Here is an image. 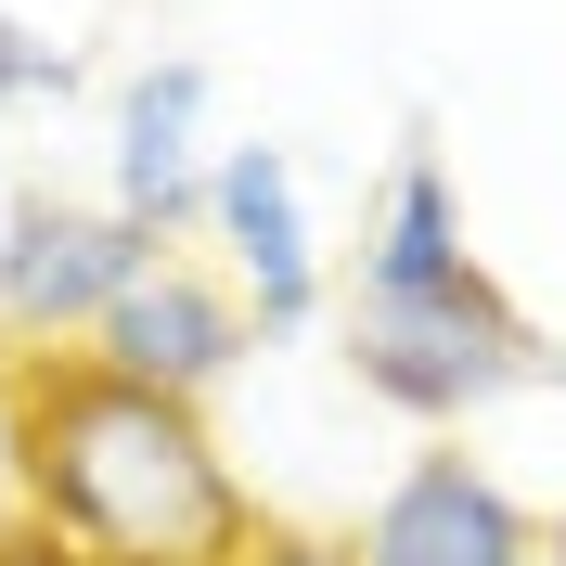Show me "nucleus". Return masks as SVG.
Wrapping results in <instances>:
<instances>
[{
  "mask_svg": "<svg viewBox=\"0 0 566 566\" xmlns=\"http://www.w3.org/2000/svg\"><path fill=\"white\" fill-rule=\"evenodd\" d=\"M13 374H27V515L77 566H258L271 515L193 399L116 387L77 348Z\"/></svg>",
  "mask_w": 566,
  "mask_h": 566,
  "instance_id": "f257e3e1",
  "label": "nucleus"
},
{
  "mask_svg": "<svg viewBox=\"0 0 566 566\" xmlns=\"http://www.w3.org/2000/svg\"><path fill=\"white\" fill-rule=\"evenodd\" d=\"M348 374H360V399H387L412 424H476L490 399L541 387L554 348L476 271V283H438V296H348Z\"/></svg>",
  "mask_w": 566,
  "mask_h": 566,
  "instance_id": "f03ea898",
  "label": "nucleus"
},
{
  "mask_svg": "<svg viewBox=\"0 0 566 566\" xmlns=\"http://www.w3.org/2000/svg\"><path fill=\"white\" fill-rule=\"evenodd\" d=\"M155 232H129L116 207H77V193H13L0 207V335L13 360H65L91 348V322L155 271Z\"/></svg>",
  "mask_w": 566,
  "mask_h": 566,
  "instance_id": "7ed1b4c3",
  "label": "nucleus"
},
{
  "mask_svg": "<svg viewBox=\"0 0 566 566\" xmlns=\"http://www.w3.org/2000/svg\"><path fill=\"white\" fill-rule=\"evenodd\" d=\"M245 348H258V322H245V296L207 271V258H155V271L116 296L104 322H91V374H116V387H155V399H193L207 412L232 374H245Z\"/></svg>",
  "mask_w": 566,
  "mask_h": 566,
  "instance_id": "20e7f679",
  "label": "nucleus"
},
{
  "mask_svg": "<svg viewBox=\"0 0 566 566\" xmlns=\"http://www.w3.org/2000/svg\"><path fill=\"white\" fill-rule=\"evenodd\" d=\"M207 245H219V283L245 296L258 335H310L322 322V232H310V193H296V155L283 142H219Z\"/></svg>",
  "mask_w": 566,
  "mask_h": 566,
  "instance_id": "39448f33",
  "label": "nucleus"
},
{
  "mask_svg": "<svg viewBox=\"0 0 566 566\" xmlns=\"http://www.w3.org/2000/svg\"><path fill=\"white\" fill-rule=\"evenodd\" d=\"M348 554L360 566H554L541 554V515L476 451H412L374 490V515L348 528Z\"/></svg>",
  "mask_w": 566,
  "mask_h": 566,
  "instance_id": "423d86ee",
  "label": "nucleus"
},
{
  "mask_svg": "<svg viewBox=\"0 0 566 566\" xmlns=\"http://www.w3.org/2000/svg\"><path fill=\"white\" fill-rule=\"evenodd\" d=\"M116 193L104 207L129 219V232H155V245H180V232H207V65H142L129 91H116V142H104Z\"/></svg>",
  "mask_w": 566,
  "mask_h": 566,
  "instance_id": "0eeeda50",
  "label": "nucleus"
},
{
  "mask_svg": "<svg viewBox=\"0 0 566 566\" xmlns=\"http://www.w3.org/2000/svg\"><path fill=\"white\" fill-rule=\"evenodd\" d=\"M438 283H476V245H463V193H451V168H438V142H412V155L374 180L348 296H438Z\"/></svg>",
  "mask_w": 566,
  "mask_h": 566,
  "instance_id": "6e6552de",
  "label": "nucleus"
},
{
  "mask_svg": "<svg viewBox=\"0 0 566 566\" xmlns=\"http://www.w3.org/2000/svg\"><path fill=\"white\" fill-rule=\"evenodd\" d=\"M65 77H77V52H65V39H39L27 13H0V116L65 104Z\"/></svg>",
  "mask_w": 566,
  "mask_h": 566,
  "instance_id": "1a4fd4ad",
  "label": "nucleus"
},
{
  "mask_svg": "<svg viewBox=\"0 0 566 566\" xmlns=\"http://www.w3.org/2000/svg\"><path fill=\"white\" fill-rule=\"evenodd\" d=\"M27 528H39L27 515V374L0 360V554H13Z\"/></svg>",
  "mask_w": 566,
  "mask_h": 566,
  "instance_id": "9d476101",
  "label": "nucleus"
},
{
  "mask_svg": "<svg viewBox=\"0 0 566 566\" xmlns=\"http://www.w3.org/2000/svg\"><path fill=\"white\" fill-rule=\"evenodd\" d=\"M258 566H360V554H348L335 528H271V541H258Z\"/></svg>",
  "mask_w": 566,
  "mask_h": 566,
  "instance_id": "9b49d317",
  "label": "nucleus"
},
{
  "mask_svg": "<svg viewBox=\"0 0 566 566\" xmlns=\"http://www.w3.org/2000/svg\"><path fill=\"white\" fill-rule=\"evenodd\" d=\"M0 566H77V554H65V541H52V528H27V541H13V554H0Z\"/></svg>",
  "mask_w": 566,
  "mask_h": 566,
  "instance_id": "f8f14e48",
  "label": "nucleus"
},
{
  "mask_svg": "<svg viewBox=\"0 0 566 566\" xmlns=\"http://www.w3.org/2000/svg\"><path fill=\"white\" fill-rule=\"evenodd\" d=\"M541 554H554V566H566V515H554V528H541Z\"/></svg>",
  "mask_w": 566,
  "mask_h": 566,
  "instance_id": "ddd939ff",
  "label": "nucleus"
},
{
  "mask_svg": "<svg viewBox=\"0 0 566 566\" xmlns=\"http://www.w3.org/2000/svg\"><path fill=\"white\" fill-rule=\"evenodd\" d=\"M554 374H566V360H554Z\"/></svg>",
  "mask_w": 566,
  "mask_h": 566,
  "instance_id": "4468645a",
  "label": "nucleus"
}]
</instances>
